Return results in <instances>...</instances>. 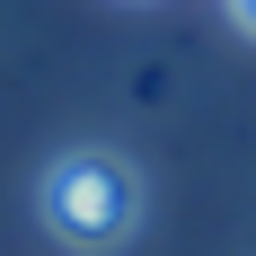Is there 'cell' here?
<instances>
[{
	"label": "cell",
	"mask_w": 256,
	"mask_h": 256,
	"mask_svg": "<svg viewBox=\"0 0 256 256\" xmlns=\"http://www.w3.org/2000/svg\"><path fill=\"white\" fill-rule=\"evenodd\" d=\"M44 221L71 248H115L142 221V177L115 150H71L62 168H44Z\"/></svg>",
	"instance_id": "obj_1"
},
{
	"label": "cell",
	"mask_w": 256,
	"mask_h": 256,
	"mask_svg": "<svg viewBox=\"0 0 256 256\" xmlns=\"http://www.w3.org/2000/svg\"><path fill=\"white\" fill-rule=\"evenodd\" d=\"M230 18H238V26H248V36H256V0H230Z\"/></svg>",
	"instance_id": "obj_2"
}]
</instances>
